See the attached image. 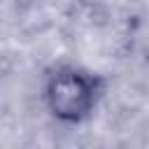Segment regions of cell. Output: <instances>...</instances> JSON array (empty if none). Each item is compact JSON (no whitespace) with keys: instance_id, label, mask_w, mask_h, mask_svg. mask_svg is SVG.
Returning a JSON list of instances; mask_svg holds the SVG:
<instances>
[{"instance_id":"obj_1","label":"cell","mask_w":149,"mask_h":149,"mask_svg":"<svg viewBox=\"0 0 149 149\" xmlns=\"http://www.w3.org/2000/svg\"><path fill=\"white\" fill-rule=\"evenodd\" d=\"M105 93V81L100 74L79 65H56L47 72L42 86V100L47 112L61 123L86 121Z\"/></svg>"},{"instance_id":"obj_2","label":"cell","mask_w":149,"mask_h":149,"mask_svg":"<svg viewBox=\"0 0 149 149\" xmlns=\"http://www.w3.org/2000/svg\"><path fill=\"white\" fill-rule=\"evenodd\" d=\"M7 68H9V63H7V61H5L2 56H0V79L5 77V72H7Z\"/></svg>"}]
</instances>
